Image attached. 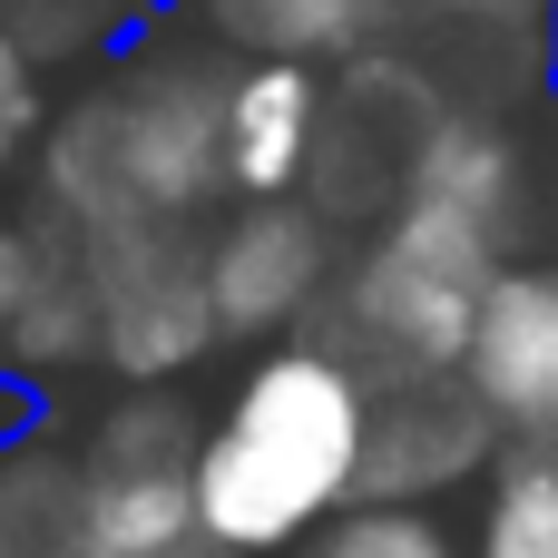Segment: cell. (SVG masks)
<instances>
[{
	"label": "cell",
	"mask_w": 558,
	"mask_h": 558,
	"mask_svg": "<svg viewBox=\"0 0 558 558\" xmlns=\"http://www.w3.org/2000/svg\"><path fill=\"white\" fill-rule=\"evenodd\" d=\"M392 196H422V206L481 226L500 255H520V235L539 216V167H530V137L510 128V108H432L402 147Z\"/></svg>",
	"instance_id": "ba28073f"
},
{
	"label": "cell",
	"mask_w": 558,
	"mask_h": 558,
	"mask_svg": "<svg viewBox=\"0 0 558 558\" xmlns=\"http://www.w3.org/2000/svg\"><path fill=\"white\" fill-rule=\"evenodd\" d=\"M177 0H0V20H10V39L39 59V78H59V69H108L137 29H157Z\"/></svg>",
	"instance_id": "7c38bea8"
},
{
	"label": "cell",
	"mask_w": 558,
	"mask_h": 558,
	"mask_svg": "<svg viewBox=\"0 0 558 558\" xmlns=\"http://www.w3.org/2000/svg\"><path fill=\"white\" fill-rule=\"evenodd\" d=\"M500 461H510V441L471 402L461 373L383 383L373 392V451H363V510H441L461 490H490Z\"/></svg>",
	"instance_id": "8992f818"
},
{
	"label": "cell",
	"mask_w": 558,
	"mask_h": 558,
	"mask_svg": "<svg viewBox=\"0 0 558 558\" xmlns=\"http://www.w3.org/2000/svg\"><path fill=\"white\" fill-rule=\"evenodd\" d=\"M471 558H558V451H510L490 471Z\"/></svg>",
	"instance_id": "4fadbf2b"
},
{
	"label": "cell",
	"mask_w": 558,
	"mask_h": 558,
	"mask_svg": "<svg viewBox=\"0 0 558 558\" xmlns=\"http://www.w3.org/2000/svg\"><path fill=\"white\" fill-rule=\"evenodd\" d=\"M157 558H226V549H216V539L196 530V539H177V549H157Z\"/></svg>",
	"instance_id": "d6986e66"
},
{
	"label": "cell",
	"mask_w": 558,
	"mask_h": 558,
	"mask_svg": "<svg viewBox=\"0 0 558 558\" xmlns=\"http://www.w3.org/2000/svg\"><path fill=\"white\" fill-rule=\"evenodd\" d=\"M373 383L324 343L245 353L196 432V530L226 558H304L343 510H363Z\"/></svg>",
	"instance_id": "7a4b0ae2"
},
{
	"label": "cell",
	"mask_w": 558,
	"mask_h": 558,
	"mask_svg": "<svg viewBox=\"0 0 558 558\" xmlns=\"http://www.w3.org/2000/svg\"><path fill=\"white\" fill-rule=\"evenodd\" d=\"M422 10L451 20V29H481V39H500V29L539 39V0H422Z\"/></svg>",
	"instance_id": "2e32d148"
},
{
	"label": "cell",
	"mask_w": 558,
	"mask_h": 558,
	"mask_svg": "<svg viewBox=\"0 0 558 558\" xmlns=\"http://www.w3.org/2000/svg\"><path fill=\"white\" fill-rule=\"evenodd\" d=\"M88 255V294H98V373L118 392H186V373H206L216 343V304H206V235L186 226H147V235H78Z\"/></svg>",
	"instance_id": "277c9868"
},
{
	"label": "cell",
	"mask_w": 558,
	"mask_h": 558,
	"mask_svg": "<svg viewBox=\"0 0 558 558\" xmlns=\"http://www.w3.org/2000/svg\"><path fill=\"white\" fill-rule=\"evenodd\" d=\"M20 294H29V226H20V216H0V343H10Z\"/></svg>",
	"instance_id": "e0dca14e"
},
{
	"label": "cell",
	"mask_w": 558,
	"mask_h": 558,
	"mask_svg": "<svg viewBox=\"0 0 558 558\" xmlns=\"http://www.w3.org/2000/svg\"><path fill=\"white\" fill-rule=\"evenodd\" d=\"M29 226V294L10 314V343H0V373L10 383H59V373H98V294H88V255L59 216L20 206Z\"/></svg>",
	"instance_id": "30bf717a"
},
{
	"label": "cell",
	"mask_w": 558,
	"mask_h": 558,
	"mask_svg": "<svg viewBox=\"0 0 558 558\" xmlns=\"http://www.w3.org/2000/svg\"><path fill=\"white\" fill-rule=\"evenodd\" d=\"M304 558H471V539L441 510H343Z\"/></svg>",
	"instance_id": "5bb4252c"
},
{
	"label": "cell",
	"mask_w": 558,
	"mask_h": 558,
	"mask_svg": "<svg viewBox=\"0 0 558 558\" xmlns=\"http://www.w3.org/2000/svg\"><path fill=\"white\" fill-rule=\"evenodd\" d=\"M471 402L500 422L510 451H558V255H510L481 333L461 353Z\"/></svg>",
	"instance_id": "52a82bcc"
},
{
	"label": "cell",
	"mask_w": 558,
	"mask_h": 558,
	"mask_svg": "<svg viewBox=\"0 0 558 558\" xmlns=\"http://www.w3.org/2000/svg\"><path fill=\"white\" fill-rule=\"evenodd\" d=\"M39 137H49V78H39V59H29V49L10 39V20H0V196L29 186Z\"/></svg>",
	"instance_id": "9a60e30c"
},
{
	"label": "cell",
	"mask_w": 558,
	"mask_h": 558,
	"mask_svg": "<svg viewBox=\"0 0 558 558\" xmlns=\"http://www.w3.org/2000/svg\"><path fill=\"white\" fill-rule=\"evenodd\" d=\"M226 78L235 59L186 10H167L49 108L29 206L69 235H206L226 216Z\"/></svg>",
	"instance_id": "6da1fadb"
},
{
	"label": "cell",
	"mask_w": 558,
	"mask_h": 558,
	"mask_svg": "<svg viewBox=\"0 0 558 558\" xmlns=\"http://www.w3.org/2000/svg\"><path fill=\"white\" fill-rule=\"evenodd\" d=\"M324 128H333V78L324 69L235 59V78H226V206L304 196L314 167H324Z\"/></svg>",
	"instance_id": "9c48e42d"
},
{
	"label": "cell",
	"mask_w": 558,
	"mask_h": 558,
	"mask_svg": "<svg viewBox=\"0 0 558 558\" xmlns=\"http://www.w3.org/2000/svg\"><path fill=\"white\" fill-rule=\"evenodd\" d=\"M539 206H549V226H558V157H549V177H539Z\"/></svg>",
	"instance_id": "ffe728a7"
},
{
	"label": "cell",
	"mask_w": 558,
	"mask_h": 558,
	"mask_svg": "<svg viewBox=\"0 0 558 558\" xmlns=\"http://www.w3.org/2000/svg\"><path fill=\"white\" fill-rule=\"evenodd\" d=\"M500 245L422 196H392L373 216V235L343 255V284H333V314H324V343L383 392V383H441L461 373L471 333H481V304L500 284Z\"/></svg>",
	"instance_id": "3957f363"
},
{
	"label": "cell",
	"mask_w": 558,
	"mask_h": 558,
	"mask_svg": "<svg viewBox=\"0 0 558 558\" xmlns=\"http://www.w3.org/2000/svg\"><path fill=\"white\" fill-rule=\"evenodd\" d=\"M186 20L226 59H294V69H363L392 39V0H186Z\"/></svg>",
	"instance_id": "8fae6325"
},
{
	"label": "cell",
	"mask_w": 558,
	"mask_h": 558,
	"mask_svg": "<svg viewBox=\"0 0 558 558\" xmlns=\"http://www.w3.org/2000/svg\"><path fill=\"white\" fill-rule=\"evenodd\" d=\"M333 284H343V226L314 196L226 206L206 226V304H216V343H235V353L324 333Z\"/></svg>",
	"instance_id": "5b68a950"
},
{
	"label": "cell",
	"mask_w": 558,
	"mask_h": 558,
	"mask_svg": "<svg viewBox=\"0 0 558 558\" xmlns=\"http://www.w3.org/2000/svg\"><path fill=\"white\" fill-rule=\"evenodd\" d=\"M539 98H558V0H539Z\"/></svg>",
	"instance_id": "ac0fdd59"
}]
</instances>
